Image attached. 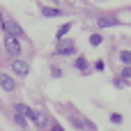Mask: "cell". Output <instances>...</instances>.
Listing matches in <instances>:
<instances>
[{
  "mask_svg": "<svg viewBox=\"0 0 131 131\" xmlns=\"http://www.w3.org/2000/svg\"><path fill=\"white\" fill-rule=\"evenodd\" d=\"M2 30H5V35H7V37H14V39H21V37H25L23 28H21L16 21H12V18H5V21H2Z\"/></svg>",
  "mask_w": 131,
  "mask_h": 131,
  "instance_id": "1",
  "label": "cell"
},
{
  "mask_svg": "<svg viewBox=\"0 0 131 131\" xmlns=\"http://www.w3.org/2000/svg\"><path fill=\"white\" fill-rule=\"evenodd\" d=\"M122 76H124V78H131V67H127V69L122 71Z\"/></svg>",
  "mask_w": 131,
  "mask_h": 131,
  "instance_id": "17",
  "label": "cell"
},
{
  "mask_svg": "<svg viewBox=\"0 0 131 131\" xmlns=\"http://www.w3.org/2000/svg\"><path fill=\"white\" fill-rule=\"evenodd\" d=\"M48 131H64V129H62L60 124H55V122H53V124H51V129H48Z\"/></svg>",
  "mask_w": 131,
  "mask_h": 131,
  "instance_id": "16",
  "label": "cell"
},
{
  "mask_svg": "<svg viewBox=\"0 0 131 131\" xmlns=\"http://www.w3.org/2000/svg\"><path fill=\"white\" fill-rule=\"evenodd\" d=\"M97 25H99V28H113V25H117V18L104 16V18H97Z\"/></svg>",
  "mask_w": 131,
  "mask_h": 131,
  "instance_id": "8",
  "label": "cell"
},
{
  "mask_svg": "<svg viewBox=\"0 0 131 131\" xmlns=\"http://www.w3.org/2000/svg\"><path fill=\"white\" fill-rule=\"evenodd\" d=\"M14 120H16V124L18 127H23V129H28V120L21 115V113H14Z\"/></svg>",
  "mask_w": 131,
  "mask_h": 131,
  "instance_id": "12",
  "label": "cell"
},
{
  "mask_svg": "<svg viewBox=\"0 0 131 131\" xmlns=\"http://www.w3.org/2000/svg\"><path fill=\"white\" fill-rule=\"evenodd\" d=\"M55 53H58V55H74V53H76V46H74V41H69V39H60Z\"/></svg>",
  "mask_w": 131,
  "mask_h": 131,
  "instance_id": "4",
  "label": "cell"
},
{
  "mask_svg": "<svg viewBox=\"0 0 131 131\" xmlns=\"http://www.w3.org/2000/svg\"><path fill=\"white\" fill-rule=\"evenodd\" d=\"M41 14H44V16H62V12H60L58 7H46V5L41 7Z\"/></svg>",
  "mask_w": 131,
  "mask_h": 131,
  "instance_id": "10",
  "label": "cell"
},
{
  "mask_svg": "<svg viewBox=\"0 0 131 131\" xmlns=\"http://www.w3.org/2000/svg\"><path fill=\"white\" fill-rule=\"evenodd\" d=\"M111 122L120 124V122H122V115H117V113H111Z\"/></svg>",
  "mask_w": 131,
  "mask_h": 131,
  "instance_id": "15",
  "label": "cell"
},
{
  "mask_svg": "<svg viewBox=\"0 0 131 131\" xmlns=\"http://www.w3.org/2000/svg\"><path fill=\"white\" fill-rule=\"evenodd\" d=\"M0 88H2L5 92H14L16 83H14V78H12L9 74H0Z\"/></svg>",
  "mask_w": 131,
  "mask_h": 131,
  "instance_id": "6",
  "label": "cell"
},
{
  "mask_svg": "<svg viewBox=\"0 0 131 131\" xmlns=\"http://www.w3.org/2000/svg\"><path fill=\"white\" fill-rule=\"evenodd\" d=\"M76 69H81L83 74L88 71V60H85L83 55H81V58H76Z\"/></svg>",
  "mask_w": 131,
  "mask_h": 131,
  "instance_id": "11",
  "label": "cell"
},
{
  "mask_svg": "<svg viewBox=\"0 0 131 131\" xmlns=\"http://www.w3.org/2000/svg\"><path fill=\"white\" fill-rule=\"evenodd\" d=\"M101 41H104V37H101V35H99V32H94V35H92V37H90V44H92V46H99V44H101Z\"/></svg>",
  "mask_w": 131,
  "mask_h": 131,
  "instance_id": "14",
  "label": "cell"
},
{
  "mask_svg": "<svg viewBox=\"0 0 131 131\" xmlns=\"http://www.w3.org/2000/svg\"><path fill=\"white\" fill-rule=\"evenodd\" d=\"M120 60H122L124 64H129V67H131V51H122V53H120Z\"/></svg>",
  "mask_w": 131,
  "mask_h": 131,
  "instance_id": "13",
  "label": "cell"
},
{
  "mask_svg": "<svg viewBox=\"0 0 131 131\" xmlns=\"http://www.w3.org/2000/svg\"><path fill=\"white\" fill-rule=\"evenodd\" d=\"M12 71H14L16 76H28V74H30V64H28L25 60L16 58V60H12Z\"/></svg>",
  "mask_w": 131,
  "mask_h": 131,
  "instance_id": "3",
  "label": "cell"
},
{
  "mask_svg": "<svg viewBox=\"0 0 131 131\" xmlns=\"http://www.w3.org/2000/svg\"><path fill=\"white\" fill-rule=\"evenodd\" d=\"M2 21H5V18H2V14H0V25H2Z\"/></svg>",
  "mask_w": 131,
  "mask_h": 131,
  "instance_id": "18",
  "label": "cell"
},
{
  "mask_svg": "<svg viewBox=\"0 0 131 131\" xmlns=\"http://www.w3.org/2000/svg\"><path fill=\"white\" fill-rule=\"evenodd\" d=\"M71 28H74V23H64V25H60V28H58V32H55L58 41H60V39H64V35H67V32H69Z\"/></svg>",
  "mask_w": 131,
  "mask_h": 131,
  "instance_id": "9",
  "label": "cell"
},
{
  "mask_svg": "<svg viewBox=\"0 0 131 131\" xmlns=\"http://www.w3.org/2000/svg\"><path fill=\"white\" fill-rule=\"evenodd\" d=\"M35 124L39 127L41 131H48L51 129V124H48V117H46V113H39L37 111V115H35Z\"/></svg>",
  "mask_w": 131,
  "mask_h": 131,
  "instance_id": "7",
  "label": "cell"
},
{
  "mask_svg": "<svg viewBox=\"0 0 131 131\" xmlns=\"http://www.w3.org/2000/svg\"><path fill=\"white\" fill-rule=\"evenodd\" d=\"M2 44H5V51H7L9 55H14V60H16V55H21V44H18V39H14V37H7V35H5Z\"/></svg>",
  "mask_w": 131,
  "mask_h": 131,
  "instance_id": "2",
  "label": "cell"
},
{
  "mask_svg": "<svg viewBox=\"0 0 131 131\" xmlns=\"http://www.w3.org/2000/svg\"><path fill=\"white\" fill-rule=\"evenodd\" d=\"M14 113H21L25 120H32V122H35V115H37V111H32V108L25 106V104H16V106H14Z\"/></svg>",
  "mask_w": 131,
  "mask_h": 131,
  "instance_id": "5",
  "label": "cell"
}]
</instances>
